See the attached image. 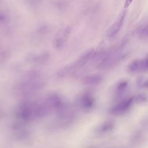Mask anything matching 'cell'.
Wrapping results in <instances>:
<instances>
[{
  "instance_id": "6da1fadb",
  "label": "cell",
  "mask_w": 148,
  "mask_h": 148,
  "mask_svg": "<svg viewBox=\"0 0 148 148\" xmlns=\"http://www.w3.org/2000/svg\"><path fill=\"white\" fill-rule=\"evenodd\" d=\"M46 84L45 79L39 71L28 72L13 87L15 95L20 97H30L38 94Z\"/></svg>"
},
{
  "instance_id": "7a4b0ae2",
  "label": "cell",
  "mask_w": 148,
  "mask_h": 148,
  "mask_svg": "<svg viewBox=\"0 0 148 148\" xmlns=\"http://www.w3.org/2000/svg\"><path fill=\"white\" fill-rule=\"evenodd\" d=\"M51 112L43 98L39 101H24L19 104L16 109V116L24 122L42 119Z\"/></svg>"
},
{
  "instance_id": "3957f363",
  "label": "cell",
  "mask_w": 148,
  "mask_h": 148,
  "mask_svg": "<svg viewBox=\"0 0 148 148\" xmlns=\"http://www.w3.org/2000/svg\"><path fill=\"white\" fill-rule=\"evenodd\" d=\"M124 55L119 51L113 50L103 55L101 60L98 64L97 68L99 69H108L119 63L124 57Z\"/></svg>"
},
{
  "instance_id": "277c9868",
  "label": "cell",
  "mask_w": 148,
  "mask_h": 148,
  "mask_svg": "<svg viewBox=\"0 0 148 148\" xmlns=\"http://www.w3.org/2000/svg\"><path fill=\"white\" fill-rule=\"evenodd\" d=\"M43 99L50 109L51 112H54L57 113L67 105L63 98L57 93L51 92L48 94Z\"/></svg>"
},
{
  "instance_id": "5b68a950",
  "label": "cell",
  "mask_w": 148,
  "mask_h": 148,
  "mask_svg": "<svg viewBox=\"0 0 148 148\" xmlns=\"http://www.w3.org/2000/svg\"><path fill=\"white\" fill-rule=\"evenodd\" d=\"M71 32V28L69 25H65L61 28L56 34L53 45L55 49L61 50L65 45Z\"/></svg>"
},
{
  "instance_id": "8992f818",
  "label": "cell",
  "mask_w": 148,
  "mask_h": 148,
  "mask_svg": "<svg viewBox=\"0 0 148 148\" xmlns=\"http://www.w3.org/2000/svg\"><path fill=\"white\" fill-rule=\"evenodd\" d=\"M97 56L96 51L93 48H90L83 52L73 62L75 65L78 70L84 67L91 60Z\"/></svg>"
},
{
  "instance_id": "52a82bcc",
  "label": "cell",
  "mask_w": 148,
  "mask_h": 148,
  "mask_svg": "<svg viewBox=\"0 0 148 148\" xmlns=\"http://www.w3.org/2000/svg\"><path fill=\"white\" fill-rule=\"evenodd\" d=\"M134 101V98L128 97L124 98L114 105L110 110L113 115H121L126 112L131 107Z\"/></svg>"
},
{
  "instance_id": "ba28073f",
  "label": "cell",
  "mask_w": 148,
  "mask_h": 148,
  "mask_svg": "<svg viewBox=\"0 0 148 148\" xmlns=\"http://www.w3.org/2000/svg\"><path fill=\"white\" fill-rule=\"evenodd\" d=\"M125 14H126L125 11H123V12H121V13L119 15V16L116 19V20L109 27V28L107 31V36H108V38H113L118 34V32L121 29L122 25L123 24Z\"/></svg>"
},
{
  "instance_id": "9c48e42d",
  "label": "cell",
  "mask_w": 148,
  "mask_h": 148,
  "mask_svg": "<svg viewBox=\"0 0 148 148\" xmlns=\"http://www.w3.org/2000/svg\"><path fill=\"white\" fill-rule=\"evenodd\" d=\"M95 99L93 96L89 93L83 94L79 99V105L84 110H90L94 106Z\"/></svg>"
},
{
  "instance_id": "30bf717a",
  "label": "cell",
  "mask_w": 148,
  "mask_h": 148,
  "mask_svg": "<svg viewBox=\"0 0 148 148\" xmlns=\"http://www.w3.org/2000/svg\"><path fill=\"white\" fill-rule=\"evenodd\" d=\"M50 54L47 51H43L32 54L28 56V60L35 64H43L49 59Z\"/></svg>"
},
{
  "instance_id": "8fae6325",
  "label": "cell",
  "mask_w": 148,
  "mask_h": 148,
  "mask_svg": "<svg viewBox=\"0 0 148 148\" xmlns=\"http://www.w3.org/2000/svg\"><path fill=\"white\" fill-rule=\"evenodd\" d=\"M103 80V77L100 75L92 74L84 76L82 79V83L86 86H93L100 84Z\"/></svg>"
},
{
  "instance_id": "7c38bea8",
  "label": "cell",
  "mask_w": 148,
  "mask_h": 148,
  "mask_svg": "<svg viewBox=\"0 0 148 148\" xmlns=\"http://www.w3.org/2000/svg\"><path fill=\"white\" fill-rule=\"evenodd\" d=\"M11 24V17L9 13L6 11H1L0 13V24L1 27L5 28H10Z\"/></svg>"
},
{
  "instance_id": "4fadbf2b",
  "label": "cell",
  "mask_w": 148,
  "mask_h": 148,
  "mask_svg": "<svg viewBox=\"0 0 148 148\" xmlns=\"http://www.w3.org/2000/svg\"><path fill=\"white\" fill-rule=\"evenodd\" d=\"M114 128V123L112 121H107L100 125L98 129L97 132L99 134H106L110 132Z\"/></svg>"
},
{
  "instance_id": "5bb4252c",
  "label": "cell",
  "mask_w": 148,
  "mask_h": 148,
  "mask_svg": "<svg viewBox=\"0 0 148 148\" xmlns=\"http://www.w3.org/2000/svg\"><path fill=\"white\" fill-rule=\"evenodd\" d=\"M128 69L130 72L134 73L140 71V60H135L132 61L128 66Z\"/></svg>"
},
{
  "instance_id": "9a60e30c",
  "label": "cell",
  "mask_w": 148,
  "mask_h": 148,
  "mask_svg": "<svg viewBox=\"0 0 148 148\" xmlns=\"http://www.w3.org/2000/svg\"><path fill=\"white\" fill-rule=\"evenodd\" d=\"M128 86V82L126 80L120 82L116 86V91L118 92H123Z\"/></svg>"
},
{
  "instance_id": "2e32d148",
  "label": "cell",
  "mask_w": 148,
  "mask_h": 148,
  "mask_svg": "<svg viewBox=\"0 0 148 148\" xmlns=\"http://www.w3.org/2000/svg\"><path fill=\"white\" fill-rule=\"evenodd\" d=\"M148 100V97L145 94H139L134 98V101L137 103H143Z\"/></svg>"
},
{
  "instance_id": "e0dca14e",
  "label": "cell",
  "mask_w": 148,
  "mask_h": 148,
  "mask_svg": "<svg viewBox=\"0 0 148 148\" xmlns=\"http://www.w3.org/2000/svg\"><path fill=\"white\" fill-rule=\"evenodd\" d=\"M148 69V56L143 59L140 60V71Z\"/></svg>"
},
{
  "instance_id": "ac0fdd59",
  "label": "cell",
  "mask_w": 148,
  "mask_h": 148,
  "mask_svg": "<svg viewBox=\"0 0 148 148\" xmlns=\"http://www.w3.org/2000/svg\"><path fill=\"white\" fill-rule=\"evenodd\" d=\"M42 0H26L27 2L31 6H35L39 5Z\"/></svg>"
},
{
  "instance_id": "d6986e66",
  "label": "cell",
  "mask_w": 148,
  "mask_h": 148,
  "mask_svg": "<svg viewBox=\"0 0 148 148\" xmlns=\"http://www.w3.org/2000/svg\"><path fill=\"white\" fill-rule=\"evenodd\" d=\"M132 1H133V0H125V3H124V8H128L130 6V5L131 4V3L132 2Z\"/></svg>"
},
{
  "instance_id": "ffe728a7",
  "label": "cell",
  "mask_w": 148,
  "mask_h": 148,
  "mask_svg": "<svg viewBox=\"0 0 148 148\" xmlns=\"http://www.w3.org/2000/svg\"><path fill=\"white\" fill-rule=\"evenodd\" d=\"M142 34H144L145 35H148V25L144 29H143V30L142 31Z\"/></svg>"
},
{
  "instance_id": "44dd1931",
  "label": "cell",
  "mask_w": 148,
  "mask_h": 148,
  "mask_svg": "<svg viewBox=\"0 0 148 148\" xmlns=\"http://www.w3.org/2000/svg\"><path fill=\"white\" fill-rule=\"evenodd\" d=\"M144 86H145V87H148V79L147 80H146L145 82V83H144Z\"/></svg>"
}]
</instances>
